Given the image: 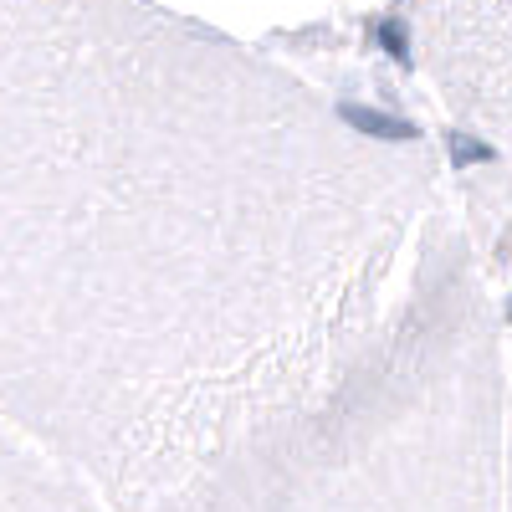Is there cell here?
<instances>
[{
	"label": "cell",
	"mask_w": 512,
	"mask_h": 512,
	"mask_svg": "<svg viewBox=\"0 0 512 512\" xmlns=\"http://www.w3.org/2000/svg\"><path fill=\"white\" fill-rule=\"evenodd\" d=\"M0 425L108 512H507L456 169L154 6H0Z\"/></svg>",
	"instance_id": "1"
},
{
	"label": "cell",
	"mask_w": 512,
	"mask_h": 512,
	"mask_svg": "<svg viewBox=\"0 0 512 512\" xmlns=\"http://www.w3.org/2000/svg\"><path fill=\"white\" fill-rule=\"evenodd\" d=\"M390 21L436 103L512 159V6H415Z\"/></svg>",
	"instance_id": "2"
},
{
	"label": "cell",
	"mask_w": 512,
	"mask_h": 512,
	"mask_svg": "<svg viewBox=\"0 0 512 512\" xmlns=\"http://www.w3.org/2000/svg\"><path fill=\"white\" fill-rule=\"evenodd\" d=\"M456 185H461L487 277L502 303V328H507V512H512V169H482V180L472 169H456Z\"/></svg>",
	"instance_id": "3"
},
{
	"label": "cell",
	"mask_w": 512,
	"mask_h": 512,
	"mask_svg": "<svg viewBox=\"0 0 512 512\" xmlns=\"http://www.w3.org/2000/svg\"><path fill=\"white\" fill-rule=\"evenodd\" d=\"M0 512H108L52 456L0 425Z\"/></svg>",
	"instance_id": "4"
}]
</instances>
